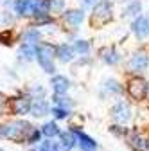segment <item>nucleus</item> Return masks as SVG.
Here are the masks:
<instances>
[{
    "instance_id": "obj_1",
    "label": "nucleus",
    "mask_w": 149,
    "mask_h": 151,
    "mask_svg": "<svg viewBox=\"0 0 149 151\" xmlns=\"http://www.w3.org/2000/svg\"><path fill=\"white\" fill-rule=\"evenodd\" d=\"M32 126L25 121H14V122H9L6 124V139L9 140H14V142H24L29 139V135L32 133Z\"/></svg>"
},
{
    "instance_id": "obj_2",
    "label": "nucleus",
    "mask_w": 149,
    "mask_h": 151,
    "mask_svg": "<svg viewBox=\"0 0 149 151\" xmlns=\"http://www.w3.org/2000/svg\"><path fill=\"white\" fill-rule=\"evenodd\" d=\"M56 56V49L49 43H42L38 45V52H36V60H38L40 67L47 72V74H54L56 72V67L52 63V58Z\"/></svg>"
},
{
    "instance_id": "obj_3",
    "label": "nucleus",
    "mask_w": 149,
    "mask_h": 151,
    "mask_svg": "<svg viewBox=\"0 0 149 151\" xmlns=\"http://www.w3.org/2000/svg\"><path fill=\"white\" fill-rule=\"evenodd\" d=\"M111 20V4L108 0L94 6V14H92V24L94 25H104Z\"/></svg>"
},
{
    "instance_id": "obj_4",
    "label": "nucleus",
    "mask_w": 149,
    "mask_h": 151,
    "mask_svg": "<svg viewBox=\"0 0 149 151\" xmlns=\"http://www.w3.org/2000/svg\"><path fill=\"white\" fill-rule=\"evenodd\" d=\"M147 88H149V86H147V83H145L142 78H133L131 81L128 83V93H129L133 99H137V101L145 99Z\"/></svg>"
},
{
    "instance_id": "obj_5",
    "label": "nucleus",
    "mask_w": 149,
    "mask_h": 151,
    "mask_svg": "<svg viewBox=\"0 0 149 151\" xmlns=\"http://www.w3.org/2000/svg\"><path fill=\"white\" fill-rule=\"evenodd\" d=\"M110 113H111V119H113L115 122L124 124V122L129 121V117H131V108H129V104L126 101H119L117 104L111 106Z\"/></svg>"
},
{
    "instance_id": "obj_6",
    "label": "nucleus",
    "mask_w": 149,
    "mask_h": 151,
    "mask_svg": "<svg viewBox=\"0 0 149 151\" xmlns=\"http://www.w3.org/2000/svg\"><path fill=\"white\" fill-rule=\"evenodd\" d=\"M131 32L138 38V40H144V38L149 36V13L137 16L133 24H131Z\"/></svg>"
},
{
    "instance_id": "obj_7",
    "label": "nucleus",
    "mask_w": 149,
    "mask_h": 151,
    "mask_svg": "<svg viewBox=\"0 0 149 151\" xmlns=\"http://www.w3.org/2000/svg\"><path fill=\"white\" fill-rule=\"evenodd\" d=\"M31 96H24V97H16L11 101V110L13 113H16V115H25V113L31 111Z\"/></svg>"
},
{
    "instance_id": "obj_8",
    "label": "nucleus",
    "mask_w": 149,
    "mask_h": 151,
    "mask_svg": "<svg viewBox=\"0 0 149 151\" xmlns=\"http://www.w3.org/2000/svg\"><path fill=\"white\" fill-rule=\"evenodd\" d=\"M149 67V58L145 52H137L129 60V70L131 72H144Z\"/></svg>"
},
{
    "instance_id": "obj_9",
    "label": "nucleus",
    "mask_w": 149,
    "mask_h": 151,
    "mask_svg": "<svg viewBox=\"0 0 149 151\" xmlns=\"http://www.w3.org/2000/svg\"><path fill=\"white\" fill-rule=\"evenodd\" d=\"M72 131L76 133V137H77V144H79V147H81L83 151H95V149H97V142L92 139V137H88L86 133L79 131L77 128H72Z\"/></svg>"
},
{
    "instance_id": "obj_10",
    "label": "nucleus",
    "mask_w": 149,
    "mask_h": 151,
    "mask_svg": "<svg viewBox=\"0 0 149 151\" xmlns=\"http://www.w3.org/2000/svg\"><path fill=\"white\" fill-rule=\"evenodd\" d=\"M50 85H52L54 93H58V96L67 93V90L70 88V81L65 78V76H54V78L50 79Z\"/></svg>"
},
{
    "instance_id": "obj_11",
    "label": "nucleus",
    "mask_w": 149,
    "mask_h": 151,
    "mask_svg": "<svg viewBox=\"0 0 149 151\" xmlns=\"http://www.w3.org/2000/svg\"><path fill=\"white\" fill-rule=\"evenodd\" d=\"M74 52H76L74 47H70L67 43H61V45L56 47V56H58V60L63 61V63H70L74 60Z\"/></svg>"
},
{
    "instance_id": "obj_12",
    "label": "nucleus",
    "mask_w": 149,
    "mask_h": 151,
    "mask_svg": "<svg viewBox=\"0 0 149 151\" xmlns=\"http://www.w3.org/2000/svg\"><path fill=\"white\" fill-rule=\"evenodd\" d=\"M34 6L36 0H16L14 2V9L20 16H27V14H34Z\"/></svg>"
},
{
    "instance_id": "obj_13",
    "label": "nucleus",
    "mask_w": 149,
    "mask_h": 151,
    "mask_svg": "<svg viewBox=\"0 0 149 151\" xmlns=\"http://www.w3.org/2000/svg\"><path fill=\"white\" fill-rule=\"evenodd\" d=\"M63 18L67 20V24H70L72 27H77L81 25L83 18H85V13L81 9H70V11H65L63 13Z\"/></svg>"
},
{
    "instance_id": "obj_14",
    "label": "nucleus",
    "mask_w": 149,
    "mask_h": 151,
    "mask_svg": "<svg viewBox=\"0 0 149 151\" xmlns=\"http://www.w3.org/2000/svg\"><path fill=\"white\" fill-rule=\"evenodd\" d=\"M49 111H50V108H49V103L45 99H36L32 103V106H31V113L34 117H43Z\"/></svg>"
},
{
    "instance_id": "obj_15",
    "label": "nucleus",
    "mask_w": 149,
    "mask_h": 151,
    "mask_svg": "<svg viewBox=\"0 0 149 151\" xmlns=\"http://www.w3.org/2000/svg\"><path fill=\"white\" fill-rule=\"evenodd\" d=\"M101 54H102V60H104V63H108V65H115V63H119V61H120V54L117 52V49H115V47L104 49Z\"/></svg>"
},
{
    "instance_id": "obj_16",
    "label": "nucleus",
    "mask_w": 149,
    "mask_h": 151,
    "mask_svg": "<svg viewBox=\"0 0 149 151\" xmlns=\"http://www.w3.org/2000/svg\"><path fill=\"white\" fill-rule=\"evenodd\" d=\"M128 144L131 146V149H135V151H144L145 146H147V142H144V139L137 133V131H133V135L128 139Z\"/></svg>"
},
{
    "instance_id": "obj_17",
    "label": "nucleus",
    "mask_w": 149,
    "mask_h": 151,
    "mask_svg": "<svg viewBox=\"0 0 149 151\" xmlns=\"http://www.w3.org/2000/svg\"><path fill=\"white\" fill-rule=\"evenodd\" d=\"M140 11H142L140 0H133V2H129V6L122 11V16H140V14H138Z\"/></svg>"
},
{
    "instance_id": "obj_18",
    "label": "nucleus",
    "mask_w": 149,
    "mask_h": 151,
    "mask_svg": "<svg viewBox=\"0 0 149 151\" xmlns=\"http://www.w3.org/2000/svg\"><path fill=\"white\" fill-rule=\"evenodd\" d=\"M24 43H32V45H38V40H40V31L38 29H27L24 32Z\"/></svg>"
},
{
    "instance_id": "obj_19",
    "label": "nucleus",
    "mask_w": 149,
    "mask_h": 151,
    "mask_svg": "<svg viewBox=\"0 0 149 151\" xmlns=\"http://www.w3.org/2000/svg\"><path fill=\"white\" fill-rule=\"evenodd\" d=\"M61 140H63V146L67 147V151H70L74 146L77 144V137H76V133L70 129V131H67V133H61Z\"/></svg>"
},
{
    "instance_id": "obj_20",
    "label": "nucleus",
    "mask_w": 149,
    "mask_h": 151,
    "mask_svg": "<svg viewBox=\"0 0 149 151\" xmlns=\"http://www.w3.org/2000/svg\"><path fill=\"white\" fill-rule=\"evenodd\" d=\"M42 133L45 135V137H49V139H52V137H58V135H61V131H59V128H58V124L56 122H47L45 126H43V129H42Z\"/></svg>"
},
{
    "instance_id": "obj_21",
    "label": "nucleus",
    "mask_w": 149,
    "mask_h": 151,
    "mask_svg": "<svg viewBox=\"0 0 149 151\" xmlns=\"http://www.w3.org/2000/svg\"><path fill=\"white\" fill-rule=\"evenodd\" d=\"M20 52L25 56V60H34L36 58V52H38V45H32V43H24Z\"/></svg>"
},
{
    "instance_id": "obj_22",
    "label": "nucleus",
    "mask_w": 149,
    "mask_h": 151,
    "mask_svg": "<svg viewBox=\"0 0 149 151\" xmlns=\"http://www.w3.org/2000/svg\"><path fill=\"white\" fill-rule=\"evenodd\" d=\"M102 86H104V90L110 93V96H111V93H120V92H122V86H120L119 81H115V79H106Z\"/></svg>"
},
{
    "instance_id": "obj_23",
    "label": "nucleus",
    "mask_w": 149,
    "mask_h": 151,
    "mask_svg": "<svg viewBox=\"0 0 149 151\" xmlns=\"http://www.w3.org/2000/svg\"><path fill=\"white\" fill-rule=\"evenodd\" d=\"M52 101L56 103V106H59V108H65V110L72 108V104H74L70 97H65V96H58V93H54V97H52Z\"/></svg>"
},
{
    "instance_id": "obj_24",
    "label": "nucleus",
    "mask_w": 149,
    "mask_h": 151,
    "mask_svg": "<svg viewBox=\"0 0 149 151\" xmlns=\"http://www.w3.org/2000/svg\"><path fill=\"white\" fill-rule=\"evenodd\" d=\"M74 50H76L77 54H81V56H86V54L90 52V42H86V40H77L76 43H74Z\"/></svg>"
},
{
    "instance_id": "obj_25",
    "label": "nucleus",
    "mask_w": 149,
    "mask_h": 151,
    "mask_svg": "<svg viewBox=\"0 0 149 151\" xmlns=\"http://www.w3.org/2000/svg\"><path fill=\"white\" fill-rule=\"evenodd\" d=\"M38 151H59V146H58V142H54L52 139H47V140H43L38 146Z\"/></svg>"
},
{
    "instance_id": "obj_26",
    "label": "nucleus",
    "mask_w": 149,
    "mask_h": 151,
    "mask_svg": "<svg viewBox=\"0 0 149 151\" xmlns=\"http://www.w3.org/2000/svg\"><path fill=\"white\" fill-rule=\"evenodd\" d=\"M52 115L56 117V119H67L70 113H68V110H65V108H59V106H54L52 108Z\"/></svg>"
},
{
    "instance_id": "obj_27",
    "label": "nucleus",
    "mask_w": 149,
    "mask_h": 151,
    "mask_svg": "<svg viewBox=\"0 0 149 151\" xmlns=\"http://www.w3.org/2000/svg\"><path fill=\"white\" fill-rule=\"evenodd\" d=\"M40 137H42V131H40V129H32V133H31L29 139H27V144H29V146H34L36 142H40Z\"/></svg>"
},
{
    "instance_id": "obj_28",
    "label": "nucleus",
    "mask_w": 149,
    "mask_h": 151,
    "mask_svg": "<svg viewBox=\"0 0 149 151\" xmlns=\"http://www.w3.org/2000/svg\"><path fill=\"white\" fill-rule=\"evenodd\" d=\"M65 7V0H50V9L56 13H61Z\"/></svg>"
},
{
    "instance_id": "obj_29",
    "label": "nucleus",
    "mask_w": 149,
    "mask_h": 151,
    "mask_svg": "<svg viewBox=\"0 0 149 151\" xmlns=\"http://www.w3.org/2000/svg\"><path fill=\"white\" fill-rule=\"evenodd\" d=\"M110 131H111L113 135H117V137H124V135L128 133V129H126V128H122V126H117V124L110 126Z\"/></svg>"
},
{
    "instance_id": "obj_30",
    "label": "nucleus",
    "mask_w": 149,
    "mask_h": 151,
    "mask_svg": "<svg viewBox=\"0 0 149 151\" xmlns=\"http://www.w3.org/2000/svg\"><path fill=\"white\" fill-rule=\"evenodd\" d=\"M31 93H32V96H38L36 99H43V97H45V90H43L42 86H34V88H31Z\"/></svg>"
},
{
    "instance_id": "obj_31",
    "label": "nucleus",
    "mask_w": 149,
    "mask_h": 151,
    "mask_svg": "<svg viewBox=\"0 0 149 151\" xmlns=\"http://www.w3.org/2000/svg\"><path fill=\"white\" fill-rule=\"evenodd\" d=\"M0 42H2L4 45H11V34L6 31V32H2L0 34Z\"/></svg>"
},
{
    "instance_id": "obj_32",
    "label": "nucleus",
    "mask_w": 149,
    "mask_h": 151,
    "mask_svg": "<svg viewBox=\"0 0 149 151\" xmlns=\"http://www.w3.org/2000/svg\"><path fill=\"white\" fill-rule=\"evenodd\" d=\"M83 6L90 7V6H95V0H83Z\"/></svg>"
},
{
    "instance_id": "obj_33",
    "label": "nucleus",
    "mask_w": 149,
    "mask_h": 151,
    "mask_svg": "<svg viewBox=\"0 0 149 151\" xmlns=\"http://www.w3.org/2000/svg\"><path fill=\"white\" fill-rule=\"evenodd\" d=\"M4 22H9V24H11V22H13V16H11V14H4Z\"/></svg>"
},
{
    "instance_id": "obj_34",
    "label": "nucleus",
    "mask_w": 149,
    "mask_h": 151,
    "mask_svg": "<svg viewBox=\"0 0 149 151\" xmlns=\"http://www.w3.org/2000/svg\"><path fill=\"white\" fill-rule=\"evenodd\" d=\"M0 115H4V108H2V104H0Z\"/></svg>"
},
{
    "instance_id": "obj_35",
    "label": "nucleus",
    "mask_w": 149,
    "mask_h": 151,
    "mask_svg": "<svg viewBox=\"0 0 149 151\" xmlns=\"http://www.w3.org/2000/svg\"><path fill=\"white\" fill-rule=\"evenodd\" d=\"M31 151H38V147H32V149H31Z\"/></svg>"
},
{
    "instance_id": "obj_36",
    "label": "nucleus",
    "mask_w": 149,
    "mask_h": 151,
    "mask_svg": "<svg viewBox=\"0 0 149 151\" xmlns=\"http://www.w3.org/2000/svg\"><path fill=\"white\" fill-rule=\"evenodd\" d=\"M147 149H149V142H147Z\"/></svg>"
},
{
    "instance_id": "obj_37",
    "label": "nucleus",
    "mask_w": 149,
    "mask_h": 151,
    "mask_svg": "<svg viewBox=\"0 0 149 151\" xmlns=\"http://www.w3.org/2000/svg\"><path fill=\"white\" fill-rule=\"evenodd\" d=\"M0 151H2V149H0Z\"/></svg>"
}]
</instances>
